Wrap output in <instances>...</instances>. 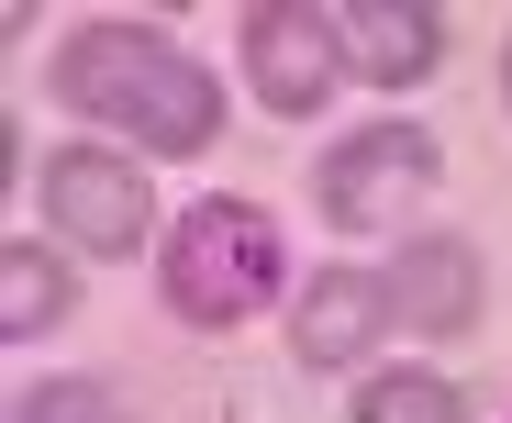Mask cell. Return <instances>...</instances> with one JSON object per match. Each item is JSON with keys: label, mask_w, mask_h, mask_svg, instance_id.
I'll use <instances>...</instances> for the list:
<instances>
[{"label": "cell", "mask_w": 512, "mask_h": 423, "mask_svg": "<svg viewBox=\"0 0 512 423\" xmlns=\"http://www.w3.org/2000/svg\"><path fill=\"white\" fill-rule=\"evenodd\" d=\"M156 279H167V312H179V323L223 334V323H245V312L279 301L290 257H279V223L256 212V201H190L179 223H167Z\"/></svg>", "instance_id": "7a4b0ae2"}, {"label": "cell", "mask_w": 512, "mask_h": 423, "mask_svg": "<svg viewBox=\"0 0 512 423\" xmlns=\"http://www.w3.org/2000/svg\"><path fill=\"white\" fill-rule=\"evenodd\" d=\"M379 290H390V334L446 346V334L479 323V245H468V234H412L401 257L379 268Z\"/></svg>", "instance_id": "8992f818"}, {"label": "cell", "mask_w": 512, "mask_h": 423, "mask_svg": "<svg viewBox=\"0 0 512 423\" xmlns=\"http://www.w3.org/2000/svg\"><path fill=\"white\" fill-rule=\"evenodd\" d=\"M34 201H45V234L78 245V257H134V245L156 234L145 167L112 156V145H56V156L34 167Z\"/></svg>", "instance_id": "3957f363"}, {"label": "cell", "mask_w": 512, "mask_h": 423, "mask_svg": "<svg viewBox=\"0 0 512 423\" xmlns=\"http://www.w3.org/2000/svg\"><path fill=\"white\" fill-rule=\"evenodd\" d=\"M501 101H512V45H501Z\"/></svg>", "instance_id": "7c38bea8"}, {"label": "cell", "mask_w": 512, "mask_h": 423, "mask_svg": "<svg viewBox=\"0 0 512 423\" xmlns=\"http://www.w3.org/2000/svg\"><path fill=\"white\" fill-rule=\"evenodd\" d=\"M435 134L423 123H368V134H346V145H323L312 156V212L323 223H346V234H379V223H401L423 190H435Z\"/></svg>", "instance_id": "277c9868"}, {"label": "cell", "mask_w": 512, "mask_h": 423, "mask_svg": "<svg viewBox=\"0 0 512 423\" xmlns=\"http://www.w3.org/2000/svg\"><path fill=\"white\" fill-rule=\"evenodd\" d=\"M78 301V257L67 245H0V334H45Z\"/></svg>", "instance_id": "9c48e42d"}, {"label": "cell", "mask_w": 512, "mask_h": 423, "mask_svg": "<svg viewBox=\"0 0 512 423\" xmlns=\"http://www.w3.org/2000/svg\"><path fill=\"white\" fill-rule=\"evenodd\" d=\"M245 78H256V101L268 112H323L334 101V78H346V23L334 12H256L245 23Z\"/></svg>", "instance_id": "5b68a950"}, {"label": "cell", "mask_w": 512, "mask_h": 423, "mask_svg": "<svg viewBox=\"0 0 512 423\" xmlns=\"http://www.w3.org/2000/svg\"><path fill=\"white\" fill-rule=\"evenodd\" d=\"M390 334V290H379V268H323L301 301H290V346H301V368H346V357H368Z\"/></svg>", "instance_id": "52a82bcc"}, {"label": "cell", "mask_w": 512, "mask_h": 423, "mask_svg": "<svg viewBox=\"0 0 512 423\" xmlns=\"http://www.w3.org/2000/svg\"><path fill=\"white\" fill-rule=\"evenodd\" d=\"M346 56H357L368 90H423L435 56H446V23L412 12V0H357V12H346Z\"/></svg>", "instance_id": "ba28073f"}, {"label": "cell", "mask_w": 512, "mask_h": 423, "mask_svg": "<svg viewBox=\"0 0 512 423\" xmlns=\"http://www.w3.org/2000/svg\"><path fill=\"white\" fill-rule=\"evenodd\" d=\"M45 90L78 123H112V134H134L156 156H201L223 134V90L145 23H78L56 45V67H45Z\"/></svg>", "instance_id": "6da1fadb"}, {"label": "cell", "mask_w": 512, "mask_h": 423, "mask_svg": "<svg viewBox=\"0 0 512 423\" xmlns=\"http://www.w3.org/2000/svg\"><path fill=\"white\" fill-rule=\"evenodd\" d=\"M357 423H468V390H446L435 368H390V379H368Z\"/></svg>", "instance_id": "30bf717a"}, {"label": "cell", "mask_w": 512, "mask_h": 423, "mask_svg": "<svg viewBox=\"0 0 512 423\" xmlns=\"http://www.w3.org/2000/svg\"><path fill=\"white\" fill-rule=\"evenodd\" d=\"M12 423H123V401H112L101 379H34Z\"/></svg>", "instance_id": "8fae6325"}]
</instances>
